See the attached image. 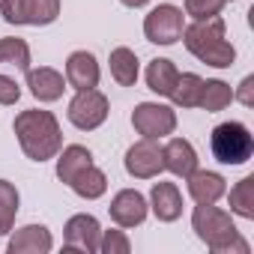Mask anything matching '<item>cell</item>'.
<instances>
[{"mask_svg":"<svg viewBox=\"0 0 254 254\" xmlns=\"http://www.w3.org/2000/svg\"><path fill=\"white\" fill-rule=\"evenodd\" d=\"M108 212H111V221H114L117 227H138V224H144V218H147V212H150V203H147V197H144L141 191L123 189V191L114 194Z\"/></svg>","mask_w":254,"mask_h":254,"instance_id":"11","label":"cell"},{"mask_svg":"<svg viewBox=\"0 0 254 254\" xmlns=\"http://www.w3.org/2000/svg\"><path fill=\"white\" fill-rule=\"evenodd\" d=\"M15 129V138H18V147L21 153L30 159V162H48L60 153L63 147V132H60V123L51 111H39V108H30V111H21L12 123Z\"/></svg>","mask_w":254,"mask_h":254,"instance_id":"1","label":"cell"},{"mask_svg":"<svg viewBox=\"0 0 254 254\" xmlns=\"http://www.w3.org/2000/svg\"><path fill=\"white\" fill-rule=\"evenodd\" d=\"M183 30H186V15L174 3H159L144 18V36L153 45H174L183 39Z\"/></svg>","mask_w":254,"mask_h":254,"instance_id":"7","label":"cell"},{"mask_svg":"<svg viewBox=\"0 0 254 254\" xmlns=\"http://www.w3.org/2000/svg\"><path fill=\"white\" fill-rule=\"evenodd\" d=\"M99 236H102V224L96 221V215L78 212L63 227V248L93 254V251H99Z\"/></svg>","mask_w":254,"mask_h":254,"instance_id":"10","label":"cell"},{"mask_svg":"<svg viewBox=\"0 0 254 254\" xmlns=\"http://www.w3.org/2000/svg\"><path fill=\"white\" fill-rule=\"evenodd\" d=\"M147 203H150L153 215L159 221H165V224H171V221H177L183 215V194H180V189L174 183H153Z\"/></svg>","mask_w":254,"mask_h":254,"instance_id":"14","label":"cell"},{"mask_svg":"<svg viewBox=\"0 0 254 254\" xmlns=\"http://www.w3.org/2000/svg\"><path fill=\"white\" fill-rule=\"evenodd\" d=\"M24 75H27V87H30L33 99H39V102H57L66 90V78L51 66H39V69L30 66Z\"/></svg>","mask_w":254,"mask_h":254,"instance_id":"15","label":"cell"},{"mask_svg":"<svg viewBox=\"0 0 254 254\" xmlns=\"http://www.w3.org/2000/svg\"><path fill=\"white\" fill-rule=\"evenodd\" d=\"M18 189L9 180H0V236H6L15 227V215H18Z\"/></svg>","mask_w":254,"mask_h":254,"instance_id":"26","label":"cell"},{"mask_svg":"<svg viewBox=\"0 0 254 254\" xmlns=\"http://www.w3.org/2000/svg\"><path fill=\"white\" fill-rule=\"evenodd\" d=\"M21 99V87L15 78L9 75H0V105H15Z\"/></svg>","mask_w":254,"mask_h":254,"instance_id":"29","label":"cell"},{"mask_svg":"<svg viewBox=\"0 0 254 254\" xmlns=\"http://www.w3.org/2000/svg\"><path fill=\"white\" fill-rule=\"evenodd\" d=\"M0 66H15L21 72L30 69V45L18 36L0 39Z\"/></svg>","mask_w":254,"mask_h":254,"instance_id":"25","label":"cell"},{"mask_svg":"<svg viewBox=\"0 0 254 254\" xmlns=\"http://www.w3.org/2000/svg\"><path fill=\"white\" fill-rule=\"evenodd\" d=\"M6 24L48 27L60 18V0H0Z\"/></svg>","mask_w":254,"mask_h":254,"instance_id":"5","label":"cell"},{"mask_svg":"<svg viewBox=\"0 0 254 254\" xmlns=\"http://www.w3.org/2000/svg\"><path fill=\"white\" fill-rule=\"evenodd\" d=\"M123 6H129V9H141V6H147L150 0H120Z\"/></svg>","mask_w":254,"mask_h":254,"instance_id":"31","label":"cell"},{"mask_svg":"<svg viewBox=\"0 0 254 254\" xmlns=\"http://www.w3.org/2000/svg\"><path fill=\"white\" fill-rule=\"evenodd\" d=\"M233 99H236L239 105H245V108H251V105H254V75L242 78V84H239V90L233 93Z\"/></svg>","mask_w":254,"mask_h":254,"instance_id":"30","label":"cell"},{"mask_svg":"<svg viewBox=\"0 0 254 254\" xmlns=\"http://www.w3.org/2000/svg\"><path fill=\"white\" fill-rule=\"evenodd\" d=\"M230 102H233V90H230V84H224V81H218V78L203 81V90H200V102H197V108H203L206 114H218V111H224Z\"/></svg>","mask_w":254,"mask_h":254,"instance_id":"23","label":"cell"},{"mask_svg":"<svg viewBox=\"0 0 254 254\" xmlns=\"http://www.w3.org/2000/svg\"><path fill=\"white\" fill-rule=\"evenodd\" d=\"M230 212L239 218H254V177H242L227 194Z\"/></svg>","mask_w":254,"mask_h":254,"instance_id":"24","label":"cell"},{"mask_svg":"<svg viewBox=\"0 0 254 254\" xmlns=\"http://www.w3.org/2000/svg\"><path fill=\"white\" fill-rule=\"evenodd\" d=\"M189 194H191V200L194 203H218L224 194H227V183H224V177L221 174H215V171H191L189 177Z\"/></svg>","mask_w":254,"mask_h":254,"instance_id":"16","label":"cell"},{"mask_svg":"<svg viewBox=\"0 0 254 254\" xmlns=\"http://www.w3.org/2000/svg\"><path fill=\"white\" fill-rule=\"evenodd\" d=\"M200 90H203V78L194 75V72H183V75L177 78V84H174V90H171L168 99H171L177 108H197Z\"/></svg>","mask_w":254,"mask_h":254,"instance_id":"22","label":"cell"},{"mask_svg":"<svg viewBox=\"0 0 254 254\" xmlns=\"http://www.w3.org/2000/svg\"><path fill=\"white\" fill-rule=\"evenodd\" d=\"M57 159V180L60 183H72L84 168H90L93 165V153L87 150V147H81V144H69V147H60V153L54 156Z\"/></svg>","mask_w":254,"mask_h":254,"instance_id":"18","label":"cell"},{"mask_svg":"<svg viewBox=\"0 0 254 254\" xmlns=\"http://www.w3.org/2000/svg\"><path fill=\"white\" fill-rule=\"evenodd\" d=\"M177 78H180V69L174 66V60H168V57L150 60V66H147V87L156 96H171Z\"/></svg>","mask_w":254,"mask_h":254,"instance_id":"20","label":"cell"},{"mask_svg":"<svg viewBox=\"0 0 254 254\" xmlns=\"http://www.w3.org/2000/svg\"><path fill=\"white\" fill-rule=\"evenodd\" d=\"M183 42H186L189 54L197 57L206 66L230 69L233 60H236V48L227 42V27H224V18L221 15H212V18H203V21L189 24L183 30Z\"/></svg>","mask_w":254,"mask_h":254,"instance_id":"2","label":"cell"},{"mask_svg":"<svg viewBox=\"0 0 254 254\" xmlns=\"http://www.w3.org/2000/svg\"><path fill=\"white\" fill-rule=\"evenodd\" d=\"M99 251L102 254H129L132 251V242L123 230H102L99 236Z\"/></svg>","mask_w":254,"mask_h":254,"instance_id":"27","label":"cell"},{"mask_svg":"<svg viewBox=\"0 0 254 254\" xmlns=\"http://www.w3.org/2000/svg\"><path fill=\"white\" fill-rule=\"evenodd\" d=\"M191 227L197 239L215 254H248L251 251V245L239 236L230 212L218 209L215 203H197L191 212Z\"/></svg>","mask_w":254,"mask_h":254,"instance_id":"3","label":"cell"},{"mask_svg":"<svg viewBox=\"0 0 254 254\" xmlns=\"http://www.w3.org/2000/svg\"><path fill=\"white\" fill-rule=\"evenodd\" d=\"M209 147L221 165H245L254 156V138L248 132V126H242L236 120L215 126L209 135Z\"/></svg>","mask_w":254,"mask_h":254,"instance_id":"4","label":"cell"},{"mask_svg":"<svg viewBox=\"0 0 254 254\" xmlns=\"http://www.w3.org/2000/svg\"><path fill=\"white\" fill-rule=\"evenodd\" d=\"M69 123L81 132H93L108 120V96L96 87L90 90H78L75 99L69 102V111H66Z\"/></svg>","mask_w":254,"mask_h":254,"instance_id":"8","label":"cell"},{"mask_svg":"<svg viewBox=\"0 0 254 254\" xmlns=\"http://www.w3.org/2000/svg\"><path fill=\"white\" fill-rule=\"evenodd\" d=\"M162 162H165V171H171L174 177H183V180L191 171H197V153L186 138H171L162 147Z\"/></svg>","mask_w":254,"mask_h":254,"instance_id":"17","label":"cell"},{"mask_svg":"<svg viewBox=\"0 0 254 254\" xmlns=\"http://www.w3.org/2000/svg\"><path fill=\"white\" fill-rule=\"evenodd\" d=\"M54 248V236L45 224H24L9 236V254H48Z\"/></svg>","mask_w":254,"mask_h":254,"instance_id":"12","label":"cell"},{"mask_svg":"<svg viewBox=\"0 0 254 254\" xmlns=\"http://www.w3.org/2000/svg\"><path fill=\"white\" fill-rule=\"evenodd\" d=\"M66 84L75 87V90H90L99 84L102 78V69H99V60L90 54V51H72L66 57Z\"/></svg>","mask_w":254,"mask_h":254,"instance_id":"13","label":"cell"},{"mask_svg":"<svg viewBox=\"0 0 254 254\" xmlns=\"http://www.w3.org/2000/svg\"><path fill=\"white\" fill-rule=\"evenodd\" d=\"M108 66H111V78L120 84V87H135L138 81V72H141V63H138V54L132 48H114L111 57H108Z\"/></svg>","mask_w":254,"mask_h":254,"instance_id":"19","label":"cell"},{"mask_svg":"<svg viewBox=\"0 0 254 254\" xmlns=\"http://www.w3.org/2000/svg\"><path fill=\"white\" fill-rule=\"evenodd\" d=\"M126 174L135 177V180H153L165 171V162H162V147L159 141H150V138H141L138 144H132L126 150Z\"/></svg>","mask_w":254,"mask_h":254,"instance_id":"9","label":"cell"},{"mask_svg":"<svg viewBox=\"0 0 254 254\" xmlns=\"http://www.w3.org/2000/svg\"><path fill=\"white\" fill-rule=\"evenodd\" d=\"M227 0H186V15H191L194 21H203V18H212L224 9Z\"/></svg>","mask_w":254,"mask_h":254,"instance_id":"28","label":"cell"},{"mask_svg":"<svg viewBox=\"0 0 254 254\" xmlns=\"http://www.w3.org/2000/svg\"><path fill=\"white\" fill-rule=\"evenodd\" d=\"M69 189H72L78 197H84V200H96V197H102V194L108 191V177H105L102 168L90 165V168H84V171L69 183Z\"/></svg>","mask_w":254,"mask_h":254,"instance_id":"21","label":"cell"},{"mask_svg":"<svg viewBox=\"0 0 254 254\" xmlns=\"http://www.w3.org/2000/svg\"><path fill=\"white\" fill-rule=\"evenodd\" d=\"M132 126L141 138L162 141V138L174 135V129H177V111L162 102H141L132 111Z\"/></svg>","mask_w":254,"mask_h":254,"instance_id":"6","label":"cell"}]
</instances>
